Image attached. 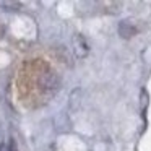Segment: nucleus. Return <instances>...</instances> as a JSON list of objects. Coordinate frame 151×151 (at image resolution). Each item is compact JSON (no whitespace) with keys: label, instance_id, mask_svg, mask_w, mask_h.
<instances>
[{"label":"nucleus","instance_id":"f257e3e1","mask_svg":"<svg viewBox=\"0 0 151 151\" xmlns=\"http://www.w3.org/2000/svg\"><path fill=\"white\" fill-rule=\"evenodd\" d=\"M0 151H8V146H7V143H2V145H0Z\"/></svg>","mask_w":151,"mask_h":151}]
</instances>
